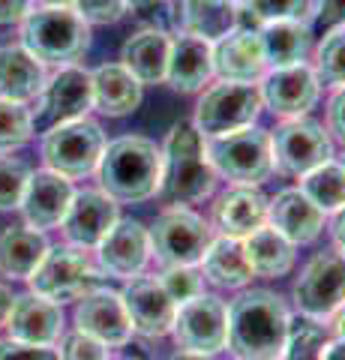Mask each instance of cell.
Returning a JSON list of instances; mask_svg holds the SVG:
<instances>
[{
  "label": "cell",
  "mask_w": 345,
  "mask_h": 360,
  "mask_svg": "<svg viewBox=\"0 0 345 360\" xmlns=\"http://www.w3.org/2000/svg\"><path fill=\"white\" fill-rule=\"evenodd\" d=\"M292 315L280 295L267 288H240L228 307L226 348L237 360H280Z\"/></svg>",
  "instance_id": "1"
},
{
  "label": "cell",
  "mask_w": 345,
  "mask_h": 360,
  "mask_svg": "<svg viewBox=\"0 0 345 360\" xmlns=\"http://www.w3.org/2000/svg\"><path fill=\"white\" fill-rule=\"evenodd\" d=\"M96 177L99 189L115 201H148L162 189V148L141 135H124L105 144Z\"/></svg>",
  "instance_id": "2"
},
{
  "label": "cell",
  "mask_w": 345,
  "mask_h": 360,
  "mask_svg": "<svg viewBox=\"0 0 345 360\" xmlns=\"http://www.w3.org/2000/svg\"><path fill=\"white\" fill-rule=\"evenodd\" d=\"M21 45L39 63H75L91 45V25L72 6H39L21 21Z\"/></svg>",
  "instance_id": "3"
},
{
  "label": "cell",
  "mask_w": 345,
  "mask_h": 360,
  "mask_svg": "<svg viewBox=\"0 0 345 360\" xmlns=\"http://www.w3.org/2000/svg\"><path fill=\"white\" fill-rule=\"evenodd\" d=\"M216 172L207 162L204 139L193 123H174L162 148V189L171 201L193 205L214 193Z\"/></svg>",
  "instance_id": "4"
},
{
  "label": "cell",
  "mask_w": 345,
  "mask_h": 360,
  "mask_svg": "<svg viewBox=\"0 0 345 360\" xmlns=\"http://www.w3.org/2000/svg\"><path fill=\"white\" fill-rule=\"evenodd\" d=\"M204 153L216 177H226L240 186H259L273 174L271 132L261 127L204 139Z\"/></svg>",
  "instance_id": "5"
},
{
  "label": "cell",
  "mask_w": 345,
  "mask_h": 360,
  "mask_svg": "<svg viewBox=\"0 0 345 360\" xmlns=\"http://www.w3.org/2000/svg\"><path fill=\"white\" fill-rule=\"evenodd\" d=\"M105 132L96 120L82 117L70 120L60 127H51L42 135V162L48 172L60 174L66 180H82L87 174H93L99 168L105 150Z\"/></svg>",
  "instance_id": "6"
},
{
  "label": "cell",
  "mask_w": 345,
  "mask_h": 360,
  "mask_svg": "<svg viewBox=\"0 0 345 360\" xmlns=\"http://www.w3.org/2000/svg\"><path fill=\"white\" fill-rule=\"evenodd\" d=\"M148 234H150V255L162 267L198 264L204 258L210 240L216 238L214 229L204 222V217H198L195 210L183 205L165 207Z\"/></svg>",
  "instance_id": "7"
},
{
  "label": "cell",
  "mask_w": 345,
  "mask_h": 360,
  "mask_svg": "<svg viewBox=\"0 0 345 360\" xmlns=\"http://www.w3.org/2000/svg\"><path fill=\"white\" fill-rule=\"evenodd\" d=\"M261 94L259 84H240V82H216L210 84L195 105V123L202 139H216L226 132H237L255 127L261 115Z\"/></svg>",
  "instance_id": "8"
},
{
  "label": "cell",
  "mask_w": 345,
  "mask_h": 360,
  "mask_svg": "<svg viewBox=\"0 0 345 360\" xmlns=\"http://www.w3.org/2000/svg\"><path fill=\"white\" fill-rule=\"evenodd\" d=\"M294 307L304 319L325 324L345 309V255L318 252L294 279Z\"/></svg>",
  "instance_id": "9"
},
{
  "label": "cell",
  "mask_w": 345,
  "mask_h": 360,
  "mask_svg": "<svg viewBox=\"0 0 345 360\" xmlns=\"http://www.w3.org/2000/svg\"><path fill=\"white\" fill-rule=\"evenodd\" d=\"M27 283L33 295L63 307L66 300H79L82 295H87L93 288L96 267L91 262V255H87V250H79V246H70V243L51 246Z\"/></svg>",
  "instance_id": "10"
},
{
  "label": "cell",
  "mask_w": 345,
  "mask_h": 360,
  "mask_svg": "<svg viewBox=\"0 0 345 360\" xmlns=\"http://www.w3.org/2000/svg\"><path fill=\"white\" fill-rule=\"evenodd\" d=\"M174 342L181 352H195L214 357L226 352L228 342V303L219 300L216 295H198L186 300L174 312L171 324Z\"/></svg>",
  "instance_id": "11"
},
{
  "label": "cell",
  "mask_w": 345,
  "mask_h": 360,
  "mask_svg": "<svg viewBox=\"0 0 345 360\" xmlns=\"http://www.w3.org/2000/svg\"><path fill=\"white\" fill-rule=\"evenodd\" d=\"M271 148H273V168L282 174L304 177L313 168L325 165L333 160V141L325 132V127L306 117L282 120L271 132Z\"/></svg>",
  "instance_id": "12"
},
{
  "label": "cell",
  "mask_w": 345,
  "mask_h": 360,
  "mask_svg": "<svg viewBox=\"0 0 345 360\" xmlns=\"http://www.w3.org/2000/svg\"><path fill=\"white\" fill-rule=\"evenodd\" d=\"M37 99H39V111L33 115V127L46 123L51 129L70 120H82L93 108L91 72L79 63L58 66V72L46 78V87H42V94Z\"/></svg>",
  "instance_id": "13"
},
{
  "label": "cell",
  "mask_w": 345,
  "mask_h": 360,
  "mask_svg": "<svg viewBox=\"0 0 345 360\" xmlns=\"http://www.w3.org/2000/svg\"><path fill=\"white\" fill-rule=\"evenodd\" d=\"M259 94H261V105L271 108L276 117L294 120V117H304L318 103L321 82L309 63L273 66L271 72L261 75Z\"/></svg>",
  "instance_id": "14"
},
{
  "label": "cell",
  "mask_w": 345,
  "mask_h": 360,
  "mask_svg": "<svg viewBox=\"0 0 345 360\" xmlns=\"http://www.w3.org/2000/svg\"><path fill=\"white\" fill-rule=\"evenodd\" d=\"M120 300H124L132 333L144 336V340H160V336L171 333L177 303L169 297V291L162 288L157 276L138 274L126 279L124 291H120Z\"/></svg>",
  "instance_id": "15"
},
{
  "label": "cell",
  "mask_w": 345,
  "mask_h": 360,
  "mask_svg": "<svg viewBox=\"0 0 345 360\" xmlns=\"http://www.w3.org/2000/svg\"><path fill=\"white\" fill-rule=\"evenodd\" d=\"M120 219L117 201L105 195L103 189H82L70 201V210L60 222V231L70 246L79 250H96L103 243L105 234L115 229V222Z\"/></svg>",
  "instance_id": "16"
},
{
  "label": "cell",
  "mask_w": 345,
  "mask_h": 360,
  "mask_svg": "<svg viewBox=\"0 0 345 360\" xmlns=\"http://www.w3.org/2000/svg\"><path fill=\"white\" fill-rule=\"evenodd\" d=\"M150 262V234L136 219H117L103 243L96 246V270L115 279L144 274Z\"/></svg>",
  "instance_id": "17"
},
{
  "label": "cell",
  "mask_w": 345,
  "mask_h": 360,
  "mask_svg": "<svg viewBox=\"0 0 345 360\" xmlns=\"http://www.w3.org/2000/svg\"><path fill=\"white\" fill-rule=\"evenodd\" d=\"M75 330L105 342L108 348L126 345L132 340V324L126 319L124 300L117 291L91 288L75 300Z\"/></svg>",
  "instance_id": "18"
},
{
  "label": "cell",
  "mask_w": 345,
  "mask_h": 360,
  "mask_svg": "<svg viewBox=\"0 0 345 360\" xmlns=\"http://www.w3.org/2000/svg\"><path fill=\"white\" fill-rule=\"evenodd\" d=\"M72 195H75V189L66 177L48 172V168L30 172L25 195H21V205H18L25 225H30L37 231L58 229L66 217V210H70Z\"/></svg>",
  "instance_id": "19"
},
{
  "label": "cell",
  "mask_w": 345,
  "mask_h": 360,
  "mask_svg": "<svg viewBox=\"0 0 345 360\" xmlns=\"http://www.w3.org/2000/svg\"><path fill=\"white\" fill-rule=\"evenodd\" d=\"M267 72L264 49L259 30L235 27L228 37L214 42V75L219 82L255 84Z\"/></svg>",
  "instance_id": "20"
},
{
  "label": "cell",
  "mask_w": 345,
  "mask_h": 360,
  "mask_svg": "<svg viewBox=\"0 0 345 360\" xmlns=\"http://www.w3.org/2000/svg\"><path fill=\"white\" fill-rule=\"evenodd\" d=\"M9 340L27 345H58L63 336V307L39 295H18L6 319Z\"/></svg>",
  "instance_id": "21"
},
{
  "label": "cell",
  "mask_w": 345,
  "mask_h": 360,
  "mask_svg": "<svg viewBox=\"0 0 345 360\" xmlns=\"http://www.w3.org/2000/svg\"><path fill=\"white\" fill-rule=\"evenodd\" d=\"M267 225V198L259 186L235 184L214 201V229L222 238L243 240Z\"/></svg>",
  "instance_id": "22"
},
{
  "label": "cell",
  "mask_w": 345,
  "mask_h": 360,
  "mask_svg": "<svg viewBox=\"0 0 345 360\" xmlns=\"http://www.w3.org/2000/svg\"><path fill=\"white\" fill-rule=\"evenodd\" d=\"M267 225H273L294 246H304L325 231V213L300 189H282L273 201H267Z\"/></svg>",
  "instance_id": "23"
},
{
  "label": "cell",
  "mask_w": 345,
  "mask_h": 360,
  "mask_svg": "<svg viewBox=\"0 0 345 360\" xmlns=\"http://www.w3.org/2000/svg\"><path fill=\"white\" fill-rule=\"evenodd\" d=\"M210 78H214V45L193 33H177L171 39L165 82L181 94H195Z\"/></svg>",
  "instance_id": "24"
},
{
  "label": "cell",
  "mask_w": 345,
  "mask_h": 360,
  "mask_svg": "<svg viewBox=\"0 0 345 360\" xmlns=\"http://www.w3.org/2000/svg\"><path fill=\"white\" fill-rule=\"evenodd\" d=\"M171 9L177 13L181 33H193L210 45L228 37L240 21L237 0H171Z\"/></svg>",
  "instance_id": "25"
},
{
  "label": "cell",
  "mask_w": 345,
  "mask_h": 360,
  "mask_svg": "<svg viewBox=\"0 0 345 360\" xmlns=\"http://www.w3.org/2000/svg\"><path fill=\"white\" fill-rule=\"evenodd\" d=\"M169 51H171V39L165 30L157 27H144L124 42L120 49V66L144 84H162L165 82V70H169Z\"/></svg>",
  "instance_id": "26"
},
{
  "label": "cell",
  "mask_w": 345,
  "mask_h": 360,
  "mask_svg": "<svg viewBox=\"0 0 345 360\" xmlns=\"http://www.w3.org/2000/svg\"><path fill=\"white\" fill-rule=\"evenodd\" d=\"M46 63H39L25 45H0V99L30 103L46 87Z\"/></svg>",
  "instance_id": "27"
},
{
  "label": "cell",
  "mask_w": 345,
  "mask_h": 360,
  "mask_svg": "<svg viewBox=\"0 0 345 360\" xmlns=\"http://www.w3.org/2000/svg\"><path fill=\"white\" fill-rule=\"evenodd\" d=\"M93 108L105 117H126L141 103V84L120 63H103L91 72Z\"/></svg>",
  "instance_id": "28"
},
{
  "label": "cell",
  "mask_w": 345,
  "mask_h": 360,
  "mask_svg": "<svg viewBox=\"0 0 345 360\" xmlns=\"http://www.w3.org/2000/svg\"><path fill=\"white\" fill-rule=\"evenodd\" d=\"M48 250L51 246L42 231L30 229V225H9L0 234V276L30 279Z\"/></svg>",
  "instance_id": "29"
},
{
  "label": "cell",
  "mask_w": 345,
  "mask_h": 360,
  "mask_svg": "<svg viewBox=\"0 0 345 360\" xmlns=\"http://www.w3.org/2000/svg\"><path fill=\"white\" fill-rule=\"evenodd\" d=\"M198 270H202V276L207 283H214L216 288H228V291L247 288L255 276L247 262V252H243V243L222 238V234H216L210 240L204 258L198 262Z\"/></svg>",
  "instance_id": "30"
},
{
  "label": "cell",
  "mask_w": 345,
  "mask_h": 360,
  "mask_svg": "<svg viewBox=\"0 0 345 360\" xmlns=\"http://www.w3.org/2000/svg\"><path fill=\"white\" fill-rule=\"evenodd\" d=\"M261 37V49H264V60L267 66H292V63H304L309 49H313V30L306 21L292 18V21H271L259 30Z\"/></svg>",
  "instance_id": "31"
},
{
  "label": "cell",
  "mask_w": 345,
  "mask_h": 360,
  "mask_svg": "<svg viewBox=\"0 0 345 360\" xmlns=\"http://www.w3.org/2000/svg\"><path fill=\"white\" fill-rule=\"evenodd\" d=\"M240 243L255 276L276 279V276H285L294 267V243L285 240L273 225H261L259 231H252Z\"/></svg>",
  "instance_id": "32"
},
{
  "label": "cell",
  "mask_w": 345,
  "mask_h": 360,
  "mask_svg": "<svg viewBox=\"0 0 345 360\" xmlns=\"http://www.w3.org/2000/svg\"><path fill=\"white\" fill-rule=\"evenodd\" d=\"M300 193H304L321 213H337L345 207V172L339 162H325L300 177Z\"/></svg>",
  "instance_id": "33"
},
{
  "label": "cell",
  "mask_w": 345,
  "mask_h": 360,
  "mask_svg": "<svg viewBox=\"0 0 345 360\" xmlns=\"http://www.w3.org/2000/svg\"><path fill=\"white\" fill-rule=\"evenodd\" d=\"M327 342L330 336L321 321H313V319H300L297 324L292 321L280 360H321Z\"/></svg>",
  "instance_id": "34"
},
{
  "label": "cell",
  "mask_w": 345,
  "mask_h": 360,
  "mask_svg": "<svg viewBox=\"0 0 345 360\" xmlns=\"http://www.w3.org/2000/svg\"><path fill=\"white\" fill-rule=\"evenodd\" d=\"M315 75L327 87H345V25L330 27L315 49Z\"/></svg>",
  "instance_id": "35"
},
{
  "label": "cell",
  "mask_w": 345,
  "mask_h": 360,
  "mask_svg": "<svg viewBox=\"0 0 345 360\" xmlns=\"http://www.w3.org/2000/svg\"><path fill=\"white\" fill-rule=\"evenodd\" d=\"M33 139V111L25 103L0 99V153H13Z\"/></svg>",
  "instance_id": "36"
},
{
  "label": "cell",
  "mask_w": 345,
  "mask_h": 360,
  "mask_svg": "<svg viewBox=\"0 0 345 360\" xmlns=\"http://www.w3.org/2000/svg\"><path fill=\"white\" fill-rule=\"evenodd\" d=\"M30 168L27 162H21L18 156L0 153V210H15L25 195Z\"/></svg>",
  "instance_id": "37"
},
{
  "label": "cell",
  "mask_w": 345,
  "mask_h": 360,
  "mask_svg": "<svg viewBox=\"0 0 345 360\" xmlns=\"http://www.w3.org/2000/svg\"><path fill=\"white\" fill-rule=\"evenodd\" d=\"M240 9L261 25H271V21L304 18L313 9V0H240Z\"/></svg>",
  "instance_id": "38"
},
{
  "label": "cell",
  "mask_w": 345,
  "mask_h": 360,
  "mask_svg": "<svg viewBox=\"0 0 345 360\" xmlns=\"http://www.w3.org/2000/svg\"><path fill=\"white\" fill-rule=\"evenodd\" d=\"M162 288L169 291V297L181 307V303L198 297L204 291V276L198 264H181V267H165V274L160 276Z\"/></svg>",
  "instance_id": "39"
},
{
  "label": "cell",
  "mask_w": 345,
  "mask_h": 360,
  "mask_svg": "<svg viewBox=\"0 0 345 360\" xmlns=\"http://www.w3.org/2000/svg\"><path fill=\"white\" fill-rule=\"evenodd\" d=\"M58 354L60 360H108V352L111 348L105 342L93 340L82 330H72V333H63L60 342H58Z\"/></svg>",
  "instance_id": "40"
},
{
  "label": "cell",
  "mask_w": 345,
  "mask_h": 360,
  "mask_svg": "<svg viewBox=\"0 0 345 360\" xmlns=\"http://www.w3.org/2000/svg\"><path fill=\"white\" fill-rule=\"evenodd\" d=\"M72 9L87 25H115L126 15V0H72Z\"/></svg>",
  "instance_id": "41"
},
{
  "label": "cell",
  "mask_w": 345,
  "mask_h": 360,
  "mask_svg": "<svg viewBox=\"0 0 345 360\" xmlns=\"http://www.w3.org/2000/svg\"><path fill=\"white\" fill-rule=\"evenodd\" d=\"M0 360H60L54 345H27L18 340H0Z\"/></svg>",
  "instance_id": "42"
},
{
  "label": "cell",
  "mask_w": 345,
  "mask_h": 360,
  "mask_svg": "<svg viewBox=\"0 0 345 360\" xmlns=\"http://www.w3.org/2000/svg\"><path fill=\"white\" fill-rule=\"evenodd\" d=\"M309 13L318 21V27H339L345 25V0H313Z\"/></svg>",
  "instance_id": "43"
},
{
  "label": "cell",
  "mask_w": 345,
  "mask_h": 360,
  "mask_svg": "<svg viewBox=\"0 0 345 360\" xmlns=\"http://www.w3.org/2000/svg\"><path fill=\"white\" fill-rule=\"evenodd\" d=\"M327 132H333L342 148H345V87H337L327 103Z\"/></svg>",
  "instance_id": "44"
},
{
  "label": "cell",
  "mask_w": 345,
  "mask_h": 360,
  "mask_svg": "<svg viewBox=\"0 0 345 360\" xmlns=\"http://www.w3.org/2000/svg\"><path fill=\"white\" fill-rule=\"evenodd\" d=\"M33 9V0H0V25H21Z\"/></svg>",
  "instance_id": "45"
},
{
  "label": "cell",
  "mask_w": 345,
  "mask_h": 360,
  "mask_svg": "<svg viewBox=\"0 0 345 360\" xmlns=\"http://www.w3.org/2000/svg\"><path fill=\"white\" fill-rule=\"evenodd\" d=\"M330 238H333V246H337V252L345 255V207L337 210V217L330 222Z\"/></svg>",
  "instance_id": "46"
},
{
  "label": "cell",
  "mask_w": 345,
  "mask_h": 360,
  "mask_svg": "<svg viewBox=\"0 0 345 360\" xmlns=\"http://www.w3.org/2000/svg\"><path fill=\"white\" fill-rule=\"evenodd\" d=\"M13 291H9L6 285H0V328L6 324V319H9V309H13Z\"/></svg>",
  "instance_id": "47"
},
{
  "label": "cell",
  "mask_w": 345,
  "mask_h": 360,
  "mask_svg": "<svg viewBox=\"0 0 345 360\" xmlns=\"http://www.w3.org/2000/svg\"><path fill=\"white\" fill-rule=\"evenodd\" d=\"M321 360H345V342L342 340H330L325 354H321Z\"/></svg>",
  "instance_id": "48"
},
{
  "label": "cell",
  "mask_w": 345,
  "mask_h": 360,
  "mask_svg": "<svg viewBox=\"0 0 345 360\" xmlns=\"http://www.w3.org/2000/svg\"><path fill=\"white\" fill-rule=\"evenodd\" d=\"M160 0H126V6L129 9H138V13H144V9H150V6H157Z\"/></svg>",
  "instance_id": "49"
},
{
  "label": "cell",
  "mask_w": 345,
  "mask_h": 360,
  "mask_svg": "<svg viewBox=\"0 0 345 360\" xmlns=\"http://www.w3.org/2000/svg\"><path fill=\"white\" fill-rule=\"evenodd\" d=\"M169 360H210V357L207 354H195V352H177Z\"/></svg>",
  "instance_id": "50"
},
{
  "label": "cell",
  "mask_w": 345,
  "mask_h": 360,
  "mask_svg": "<svg viewBox=\"0 0 345 360\" xmlns=\"http://www.w3.org/2000/svg\"><path fill=\"white\" fill-rule=\"evenodd\" d=\"M333 330H337V340L345 342V312L337 315V321H333Z\"/></svg>",
  "instance_id": "51"
},
{
  "label": "cell",
  "mask_w": 345,
  "mask_h": 360,
  "mask_svg": "<svg viewBox=\"0 0 345 360\" xmlns=\"http://www.w3.org/2000/svg\"><path fill=\"white\" fill-rule=\"evenodd\" d=\"M42 6H72V0H39Z\"/></svg>",
  "instance_id": "52"
},
{
  "label": "cell",
  "mask_w": 345,
  "mask_h": 360,
  "mask_svg": "<svg viewBox=\"0 0 345 360\" xmlns=\"http://www.w3.org/2000/svg\"><path fill=\"white\" fill-rule=\"evenodd\" d=\"M339 165H342V172H345V153H342V160H339Z\"/></svg>",
  "instance_id": "53"
}]
</instances>
